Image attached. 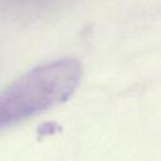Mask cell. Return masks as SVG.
I'll use <instances>...</instances> for the list:
<instances>
[{
	"label": "cell",
	"mask_w": 161,
	"mask_h": 161,
	"mask_svg": "<svg viewBox=\"0 0 161 161\" xmlns=\"http://www.w3.org/2000/svg\"><path fill=\"white\" fill-rule=\"evenodd\" d=\"M83 75L74 58L38 65L0 93V131L65 102Z\"/></svg>",
	"instance_id": "1"
}]
</instances>
